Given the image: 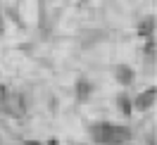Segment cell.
<instances>
[{"mask_svg": "<svg viewBox=\"0 0 157 145\" xmlns=\"http://www.w3.org/2000/svg\"><path fill=\"white\" fill-rule=\"evenodd\" d=\"M152 26H155V19L147 17V19H143L138 24V33H140V36H150V33H152Z\"/></svg>", "mask_w": 157, "mask_h": 145, "instance_id": "277c9868", "label": "cell"}, {"mask_svg": "<svg viewBox=\"0 0 157 145\" xmlns=\"http://www.w3.org/2000/svg\"><path fill=\"white\" fill-rule=\"evenodd\" d=\"M152 102H155V88H150V90H145V93H140V95L136 97V109H147V107H152Z\"/></svg>", "mask_w": 157, "mask_h": 145, "instance_id": "3957f363", "label": "cell"}, {"mask_svg": "<svg viewBox=\"0 0 157 145\" xmlns=\"http://www.w3.org/2000/svg\"><path fill=\"white\" fill-rule=\"evenodd\" d=\"M0 33H2V19H0Z\"/></svg>", "mask_w": 157, "mask_h": 145, "instance_id": "9c48e42d", "label": "cell"}, {"mask_svg": "<svg viewBox=\"0 0 157 145\" xmlns=\"http://www.w3.org/2000/svg\"><path fill=\"white\" fill-rule=\"evenodd\" d=\"M119 78H121L124 83H128V81H131V71H128L126 67H121V69H119Z\"/></svg>", "mask_w": 157, "mask_h": 145, "instance_id": "8992f818", "label": "cell"}, {"mask_svg": "<svg viewBox=\"0 0 157 145\" xmlns=\"http://www.w3.org/2000/svg\"><path fill=\"white\" fill-rule=\"evenodd\" d=\"M90 138L98 145H126L131 140V131L126 126H117V124H93Z\"/></svg>", "mask_w": 157, "mask_h": 145, "instance_id": "6da1fadb", "label": "cell"}, {"mask_svg": "<svg viewBox=\"0 0 157 145\" xmlns=\"http://www.w3.org/2000/svg\"><path fill=\"white\" fill-rule=\"evenodd\" d=\"M2 105L7 107V112L14 114V116H21L24 112H26V100H24L21 93H7V97H5Z\"/></svg>", "mask_w": 157, "mask_h": 145, "instance_id": "7a4b0ae2", "label": "cell"}, {"mask_svg": "<svg viewBox=\"0 0 157 145\" xmlns=\"http://www.w3.org/2000/svg\"><path fill=\"white\" fill-rule=\"evenodd\" d=\"M119 107H121V112H124V114H131V102H128L126 95L119 97Z\"/></svg>", "mask_w": 157, "mask_h": 145, "instance_id": "5b68a950", "label": "cell"}, {"mask_svg": "<svg viewBox=\"0 0 157 145\" xmlns=\"http://www.w3.org/2000/svg\"><path fill=\"white\" fill-rule=\"evenodd\" d=\"M5 97H7V88L0 86V107H2V102H5Z\"/></svg>", "mask_w": 157, "mask_h": 145, "instance_id": "52a82bcc", "label": "cell"}, {"mask_svg": "<svg viewBox=\"0 0 157 145\" xmlns=\"http://www.w3.org/2000/svg\"><path fill=\"white\" fill-rule=\"evenodd\" d=\"M152 50H155V45H152V40H150V43H147V45H145V52H147V55H150Z\"/></svg>", "mask_w": 157, "mask_h": 145, "instance_id": "ba28073f", "label": "cell"}]
</instances>
